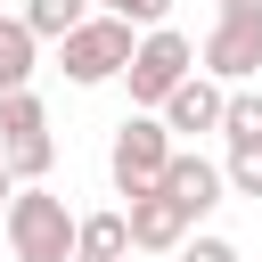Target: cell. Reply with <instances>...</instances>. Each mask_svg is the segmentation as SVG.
I'll list each match as a JSON object with an SVG mask.
<instances>
[{"instance_id": "6da1fadb", "label": "cell", "mask_w": 262, "mask_h": 262, "mask_svg": "<svg viewBox=\"0 0 262 262\" xmlns=\"http://www.w3.org/2000/svg\"><path fill=\"white\" fill-rule=\"evenodd\" d=\"M0 229H8V254H16V262H66V254H74V213H66V196L41 188V180H16Z\"/></svg>"}, {"instance_id": "7a4b0ae2", "label": "cell", "mask_w": 262, "mask_h": 262, "mask_svg": "<svg viewBox=\"0 0 262 262\" xmlns=\"http://www.w3.org/2000/svg\"><path fill=\"white\" fill-rule=\"evenodd\" d=\"M131 16H106V8H90L66 41H57V66H66V82L74 90H98V82H115L123 66H131Z\"/></svg>"}, {"instance_id": "3957f363", "label": "cell", "mask_w": 262, "mask_h": 262, "mask_svg": "<svg viewBox=\"0 0 262 262\" xmlns=\"http://www.w3.org/2000/svg\"><path fill=\"white\" fill-rule=\"evenodd\" d=\"M196 74V41L188 33H172V25H147L139 41H131V66H123V82H131V106H164L172 98V82H188Z\"/></svg>"}, {"instance_id": "277c9868", "label": "cell", "mask_w": 262, "mask_h": 262, "mask_svg": "<svg viewBox=\"0 0 262 262\" xmlns=\"http://www.w3.org/2000/svg\"><path fill=\"white\" fill-rule=\"evenodd\" d=\"M164 164H172V131H164V115H123L115 123V147H106V180H115V196H147L156 180H164Z\"/></svg>"}, {"instance_id": "5b68a950", "label": "cell", "mask_w": 262, "mask_h": 262, "mask_svg": "<svg viewBox=\"0 0 262 262\" xmlns=\"http://www.w3.org/2000/svg\"><path fill=\"white\" fill-rule=\"evenodd\" d=\"M0 164L16 180H49L57 164V139H49V106L33 90H0Z\"/></svg>"}, {"instance_id": "8992f818", "label": "cell", "mask_w": 262, "mask_h": 262, "mask_svg": "<svg viewBox=\"0 0 262 262\" xmlns=\"http://www.w3.org/2000/svg\"><path fill=\"white\" fill-rule=\"evenodd\" d=\"M196 66L213 74V82H254L262 74V16H213V33H205V49H196Z\"/></svg>"}, {"instance_id": "52a82bcc", "label": "cell", "mask_w": 262, "mask_h": 262, "mask_svg": "<svg viewBox=\"0 0 262 262\" xmlns=\"http://www.w3.org/2000/svg\"><path fill=\"white\" fill-rule=\"evenodd\" d=\"M188 221H205L213 205H229V180H221V164L213 156H196V147H172V164H164V180H156Z\"/></svg>"}, {"instance_id": "ba28073f", "label": "cell", "mask_w": 262, "mask_h": 262, "mask_svg": "<svg viewBox=\"0 0 262 262\" xmlns=\"http://www.w3.org/2000/svg\"><path fill=\"white\" fill-rule=\"evenodd\" d=\"M221 106H229V82H213V74L196 66L188 82H172V98H164L156 115H164V131H221Z\"/></svg>"}, {"instance_id": "9c48e42d", "label": "cell", "mask_w": 262, "mask_h": 262, "mask_svg": "<svg viewBox=\"0 0 262 262\" xmlns=\"http://www.w3.org/2000/svg\"><path fill=\"white\" fill-rule=\"evenodd\" d=\"M123 213H131V254H180V237L196 229V221H188V213H180V205H172L164 188H147V196H131Z\"/></svg>"}, {"instance_id": "30bf717a", "label": "cell", "mask_w": 262, "mask_h": 262, "mask_svg": "<svg viewBox=\"0 0 262 262\" xmlns=\"http://www.w3.org/2000/svg\"><path fill=\"white\" fill-rule=\"evenodd\" d=\"M41 74V33L25 16H0V90H33Z\"/></svg>"}, {"instance_id": "8fae6325", "label": "cell", "mask_w": 262, "mask_h": 262, "mask_svg": "<svg viewBox=\"0 0 262 262\" xmlns=\"http://www.w3.org/2000/svg\"><path fill=\"white\" fill-rule=\"evenodd\" d=\"M74 254L123 262V254H131V213H82V221H74Z\"/></svg>"}, {"instance_id": "7c38bea8", "label": "cell", "mask_w": 262, "mask_h": 262, "mask_svg": "<svg viewBox=\"0 0 262 262\" xmlns=\"http://www.w3.org/2000/svg\"><path fill=\"white\" fill-rule=\"evenodd\" d=\"M16 16H25V25L41 33V41H66V33H74V25L90 16V0H25Z\"/></svg>"}, {"instance_id": "4fadbf2b", "label": "cell", "mask_w": 262, "mask_h": 262, "mask_svg": "<svg viewBox=\"0 0 262 262\" xmlns=\"http://www.w3.org/2000/svg\"><path fill=\"white\" fill-rule=\"evenodd\" d=\"M221 180H229V196H262V131H254V139H229Z\"/></svg>"}, {"instance_id": "5bb4252c", "label": "cell", "mask_w": 262, "mask_h": 262, "mask_svg": "<svg viewBox=\"0 0 262 262\" xmlns=\"http://www.w3.org/2000/svg\"><path fill=\"white\" fill-rule=\"evenodd\" d=\"M254 131H262V90H246V82H237V90H229V106H221V139H254Z\"/></svg>"}, {"instance_id": "9a60e30c", "label": "cell", "mask_w": 262, "mask_h": 262, "mask_svg": "<svg viewBox=\"0 0 262 262\" xmlns=\"http://www.w3.org/2000/svg\"><path fill=\"white\" fill-rule=\"evenodd\" d=\"M180 262H246V254H237L229 237H213V229H188V237H180Z\"/></svg>"}, {"instance_id": "2e32d148", "label": "cell", "mask_w": 262, "mask_h": 262, "mask_svg": "<svg viewBox=\"0 0 262 262\" xmlns=\"http://www.w3.org/2000/svg\"><path fill=\"white\" fill-rule=\"evenodd\" d=\"M106 16H131V25H172V0H90Z\"/></svg>"}, {"instance_id": "e0dca14e", "label": "cell", "mask_w": 262, "mask_h": 262, "mask_svg": "<svg viewBox=\"0 0 262 262\" xmlns=\"http://www.w3.org/2000/svg\"><path fill=\"white\" fill-rule=\"evenodd\" d=\"M221 16H262V0H221Z\"/></svg>"}, {"instance_id": "ac0fdd59", "label": "cell", "mask_w": 262, "mask_h": 262, "mask_svg": "<svg viewBox=\"0 0 262 262\" xmlns=\"http://www.w3.org/2000/svg\"><path fill=\"white\" fill-rule=\"evenodd\" d=\"M8 196H16V172H8V164H0V213H8Z\"/></svg>"}, {"instance_id": "d6986e66", "label": "cell", "mask_w": 262, "mask_h": 262, "mask_svg": "<svg viewBox=\"0 0 262 262\" xmlns=\"http://www.w3.org/2000/svg\"><path fill=\"white\" fill-rule=\"evenodd\" d=\"M66 262H90V254H66Z\"/></svg>"}, {"instance_id": "ffe728a7", "label": "cell", "mask_w": 262, "mask_h": 262, "mask_svg": "<svg viewBox=\"0 0 262 262\" xmlns=\"http://www.w3.org/2000/svg\"><path fill=\"white\" fill-rule=\"evenodd\" d=\"M0 16H8V0H0Z\"/></svg>"}]
</instances>
